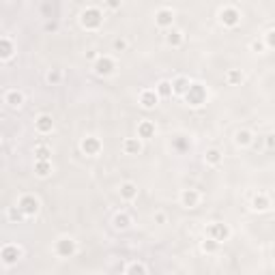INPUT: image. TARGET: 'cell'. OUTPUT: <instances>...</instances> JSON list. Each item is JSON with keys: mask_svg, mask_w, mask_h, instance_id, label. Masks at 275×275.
I'll return each mask as SVG.
<instances>
[{"mask_svg": "<svg viewBox=\"0 0 275 275\" xmlns=\"http://www.w3.org/2000/svg\"><path fill=\"white\" fill-rule=\"evenodd\" d=\"M101 24H103V13L97 7H88V9L80 13V26L84 30H99Z\"/></svg>", "mask_w": 275, "mask_h": 275, "instance_id": "cell-1", "label": "cell"}, {"mask_svg": "<svg viewBox=\"0 0 275 275\" xmlns=\"http://www.w3.org/2000/svg\"><path fill=\"white\" fill-rule=\"evenodd\" d=\"M183 99H185V103H189L191 108H200V106H204V103H207V99H209V91H207L204 84L191 82L189 91L185 93Z\"/></svg>", "mask_w": 275, "mask_h": 275, "instance_id": "cell-2", "label": "cell"}, {"mask_svg": "<svg viewBox=\"0 0 275 275\" xmlns=\"http://www.w3.org/2000/svg\"><path fill=\"white\" fill-rule=\"evenodd\" d=\"M93 71L99 78H110V76H114L116 74V60L112 58V56H108V54H99L95 58V62H93Z\"/></svg>", "mask_w": 275, "mask_h": 275, "instance_id": "cell-3", "label": "cell"}, {"mask_svg": "<svg viewBox=\"0 0 275 275\" xmlns=\"http://www.w3.org/2000/svg\"><path fill=\"white\" fill-rule=\"evenodd\" d=\"M22 256H24V249L18 243H5L3 247H0V260H3L5 266L18 264L22 260Z\"/></svg>", "mask_w": 275, "mask_h": 275, "instance_id": "cell-4", "label": "cell"}, {"mask_svg": "<svg viewBox=\"0 0 275 275\" xmlns=\"http://www.w3.org/2000/svg\"><path fill=\"white\" fill-rule=\"evenodd\" d=\"M54 252L58 258H62V260H67V258H74L78 254V241L74 237H60L58 241H56L54 245Z\"/></svg>", "mask_w": 275, "mask_h": 275, "instance_id": "cell-5", "label": "cell"}, {"mask_svg": "<svg viewBox=\"0 0 275 275\" xmlns=\"http://www.w3.org/2000/svg\"><path fill=\"white\" fill-rule=\"evenodd\" d=\"M18 207L22 209L26 217H35V215H39V211H41V200H39L35 193H24V196H20V200H18Z\"/></svg>", "mask_w": 275, "mask_h": 275, "instance_id": "cell-6", "label": "cell"}, {"mask_svg": "<svg viewBox=\"0 0 275 275\" xmlns=\"http://www.w3.org/2000/svg\"><path fill=\"white\" fill-rule=\"evenodd\" d=\"M230 226L228 224H224V222H211L207 226V237H213L215 241H220V243H224V241H228L230 239Z\"/></svg>", "mask_w": 275, "mask_h": 275, "instance_id": "cell-7", "label": "cell"}, {"mask_svg": "<svg viewBox=\"0 0 275 275\" xmlns=\"http://www.w3.org/2000/svg\"><path fill=\"white\" fill-rule=\"evenodd\" d=\"M217 18H220V22L226 28H234L241 24V11L237 7H222L220 13H217Z\"/></svg>", "mask_w": 275, "mask_h": 275, "instance_id": "cell-8", "label": "cell"}, {"mask_svg": "<svg viewBox=\"0 0 275 275\" xmlns=\"http://www.w3.org/2000/svg\"><path fill=\"white\" fill-rule=\"evenodd\" d=\"M101 149H103V142L97 135H86V138H82V142H80V151L88 157H97L101 153Z\"/></svg>", "mask_w": 275, "mask_h": 275, "instance_id": "cell-9", "label": "cell"}, {"mask_svg": "<svg viewBox=\"0 0 275 275\" xmlns=\"http://www.w3.org/2000/svg\"><path fill=\"white\" fill-rule=\"evenodd\" d=\"M161 97L157 95L155 88H144V91H140V97H138V101H140V106L144 110H153L159 103Z\"/></svg>", "mask_w": 275, "mask_h": 275, "instance_id": "cell-10", "label": "cell"}, {"mask_svg": "<svg viewBox=\"0 0 275 275\" xmlns=\"http://www.w3.org/2000/svg\"><path fill=\"white\" fill-rule=\"evenodd\" d=\"M24 101H26V95H24L20 88H9V91L5 93V103L11 110H20L24 106Z\"/></svg>", "mask_w": 275, "mask_h": 275, "instance_id": "cell-11", "label": "cell"}, {"mask_svg": "<svg viewBox=\"0 0 275 275\" xmlns=\"http://www.w3.org/2000/svg\"><path fill=\"white\" fill-rule=\"evenodd\" d=\"M35 131L39 135H50L54 131V118L50 114H39L35 118Z\"/></svg>", "mask_w": 275, "mask_h": 275, "instance_id": "cell-12", "label": "cell"}, {"mask_svg": "<svg viewBox=\"0 0 275 275\" xmlns=\"http://www.w3.org/2000/svg\"><path fill=\"white\" fill-rule=\"evenodd\" d=\"M155 26L157 28H164V30H168V28H172L174 26V11L172 9H159L157 13H155Z\"/></svg>", "mask_w": 275, "mask_h": 275, "instance_id": "cell-13", "label": "cell"}, {"mask_svg": "<svg viewBox=\"0 0 275 275\" xmlns=\"http://www.w3.org/2000/svg\"><path fill=\"white\" fill-rule=\"evenodd\" d=\"M200 204V191L198 189H183L181 191V207L185 209H196Z\"/></svg>", "mask_w": 275, "mask_h": 275, "instance_id": "cell-14", "label": "cell"}, {"mask_svg": "<svg viewBox=\"0 0 275 275\" xmlns=\"http://www.w3.org/2000/svg\"><path fill=\"white\" fill-rule=\"evenodd\" d=\"M123 151H125V155H140V153L144 151L142 147V138H125L123 140Z\"/></svg>", "mask_w": 275, "mask_h": 275, "instance_id": "cell-15", "label": "cell"}, {"mask_svg": "<svg viewBox=\"0 0 275 275\" xmlns=\"http://www.w3.org/2000/svg\"><path fill=\"white\" fill-rule=\"evenodd\" d=\"M185 43V32L183 30H179V28H168L166 30V45H170V47H181Z\"/></svg>", "mask_w": 275, "mask_h": 275, "instance_id": "cell-16", "label": "cell"}, {"mask_svg": "<svg viewBox=\"0 0 275 275\" xmlns=\"http://www.w3.org/2000/svg\"><path fill=\"white\" fill-rule=\"evenodd\" d=\"M118 193H120V198H123L125 202H133V200L138 198V185H135L133 181H125V183H120Z\"/></svg>", "mask_w": 275, "mask_h": 275, "instance_id": "cell-17", "label": "cell"}, {"mask_svg": "<svg viewBox=\"0 0 275 275\" xmlns=\"http://www.w3.org/2000/svg\"><path fill=\"white\" fill-rule=\"evenodd\" d=\"M15 54V45L11 41V37H3L0 39V60L3 62H9Z\"/></svg>", "mask_w": 275, "mask_h": 275, "instance_id": "cell-18", "label": "cell"}, {"mask_svg": "<svg viewBox=\"0 0 275 275\" xmlns=\"http://www.w3.org/2000/svg\"><path fill=\"white\" fill-rule=\"evenodd\" d=\"M131 224H133L131 215L125 213V211H118L114 217H112V226H114V230H129L131 228Z\"/></svg>", "mask_w": 275, "mask_h": 275, "instance_id": "cell-19", "label": "cell"}, {"mask_svg": "<svg viewBox=\"0 0 275 275\" xmlns=\"http://www.w3.org/2000/svg\"><path fill=\"white\" fill-rule=\"evenodd\" d=\"M52 172H54L52 159H35V174L39 179H47Z\"/></svg>", "mask_w": 275, "mask_h": 275, "instance_id": "cell-20", "label": "cell"}, {"mask_svg": "<svg viewBox=\"0 0 275 275\" xmlns=\"http://www.w3.org/2000/svg\"><path fill=\"white\" fill-rule=\"evenodd\" d=\"M155 133H157V127L153 120H140L138 123V138L149 140V138H155Z\"/></svg>", "mask_w": 275, "mask_h": 275, "instance_id": "cell-21", "label": "cell"}, {"mask_svg": "<svg viewBox=\"0 0 275 275\" xmlns=\"http://www.w3.org/2000/svg\"><path fill=\"white\" fill-rule=\"evenodd\" d=\"M271 198L266 196V193H258V196H254V200H252V211H256V213H264V211H269L271 209Z\"/></svg>", "mask_w": 275, "mask_h": 275, "instance_id": "cell-22", "label": "cell"}, {"mask_svg": "<svg viewBox=\"0 0 275 275\" xmlns=\"http://www.w3.org/2000/svg\"><path fill=\"white\" fill-rule=\"evenodd\" d=\"M189 86H191V80L187 76H176L172 80V88H174L176 97H185V93L189 91Z\"/></svg>", "mask_w": 275, "mask_h": 275, "instance_id": "cell-23", "label": "cell"}, {"mask_svg": "<svg viewBox=\"0 0 275 275\" xmlns=\"http://www.w3.org/2000/svg\"><path fill=\"white\" fill-rule=\"evenodd\" d=\"M222 161H224V153L220 149H207L204 153V164L207 166H211V168H217V166H222Z\"/></svg>", "mask_w": 275, "mask_h": 275, "instance_id": "cell-24", "label": "cell"}, {"mask_svg": "<svg viewBox=\"0 0 275 275\" xmlns=\"http://www.w3.org/2000/svg\"><path fill=\"white\" fill-rule=\"evenodd\" d=\"M252 142H254V133L249 131V129H239V131L234 133V144H237V147H241V149L249 147Z\"/></svg>", "mask_w": 275, "mask_h": 275, "instance_id": "cell-25", "label": "cell"}, {"mask_svg": "<svg viewBox=\"0 0 275 275\" xmlns=\"http://www.w3.org/2000/svg\"><path fill=\"white\" fill-rule=\"evenodd\" d=\"M155 91H157V95L161 97V99H170V97L174 95V88H172V82H170V80H159Z\"/></svg>", "mask_w": 275, "mask_h": 275, "instance_id": "cell-26", "label": "cell"}, {"mask_svg": "<svg viewBox=\"0 0 275 275\" xmlns=\"http://www.w3.org/2000/svg\"><path fill=\"white\" fill-rule=\"evenodd\" d=\"M220 241H215L213 237H204V241L200 243V249L204 252L207 256H211V254H217V249H220Z\"/></svg>", "mask_w": 275, "mask_h": 275, "instance_id": "cell-27", "label": "cell"}, {"mask_svg": "<svg viewBox=\"0 0 275 275\" xmlns=\"http://www.w3.org/2000/svg\"><path fill=\"white\" fill-rule=\"evenodd\" d=\"M243 80H245V74L241 69H228V74H226V82H228L230 86L243 84Z\"/></svg>", "mask_w": 275, "mask_h": 275, "instance_id": "cell-28", "label": "cell"}, {"mask_svg": "<svg viewBox=\"0 0 275 275\" xmlns=\"http://www.w3.org/2000/svg\"><path fill=\"white\" fill-rule=\"evenodd\" d=\"M7 220H9L11 224H20V222H24V220H28V217L24 215V211H22L18 204H15V207L7 209Z\"/></svg>", "mask_w": 275, "mask_h": 275, "instance_id": "cell-29", "label": "cell"}, {"mask_svg": "<svg viewBox=\"0 0 275 275\" xmlns=\"http://www.w3.org/2000/svg\"><path fill=\"white\" fill-rule=\"evenodd\" d=\"M125 273L127 275H147L149 273V266L144 264V262H129L127 266H125Z\"/></svg>", "mask_w": 275, "mask_h": 275, "instance_id": "cell-30", "label": "cell"}, {"mask_svg": "<svg viewBox=\"0 0 275 275\" xmlns=\"http://www.w3.org/2000/svg\"><path fill=\"white\" fill-rule=\"evenodd\" d=\"M45 82L50 84V86H58L62 82V71L60 69H47V74H45Z\"/></svg>", "mask_w": 275, "mask_h": 275, "instance_id": "cell-31", "label": "cell"}, {"mask_svg": "<svg viewBox=\"0 0 275 275\" xmlns=\"http://www.w3.org/2000/svg\"><path fill=\"white\" fill-rule=\"evenodd\" d=\"M35 159H52V149L45 144H39V147H35Z\"/></svg>", "mask_w": 275, "mask_h": 275, "instance_id": "cell-32", "label": "cell"}, {"mask_svg": "<svg viewBox=\"0 0 275 275\" xmlns=\"http://www.w3.org/2000/svg\"><path fill=\"white\" fill-rule=\"evenodd\" d=\"M262 39H264V43H266V47H269V50H275V28L266 30Z\"/></svg>", "mask_w": 275, "mask_h": 275, "instance_id": "cell-33", "label": "cell"}, {"mask_svg": "<svg viewBox=\"0 0 275 275\" xmlns=\"http://www.w3.org/2000/svg\"><path fill=\"white\" fill-rule=\"evenodd\" d=\"M112 47H114V52H125L127 47H129V43H127V39L118 37V39H114V43H112Z\"/></svg>", "mask_w": 275, "mask_h": 275, "instance_id": "cell-34", "label": "cell"}, {"mask_svg": "<svg viewBox=\"0 0 275 275\" xmlns=\"http://www.w3.org/2000/svg\"><path fill=\"white\" fill-rule=\"evenodd\" d=\"M249 47H252V52H258V54H260V52L266 50V43H264V39H260V41L256 39V41H252V45H249Z\"/></svg>", "mask_w": 275, "mask_h": 275, "instance_id": "cell-35", "label": "cell"}, {"mask_svg": "<svg viewBox=\"0 0 275 275\" xmlns=\"http://www.w3.org/2000/svg\"><path fill=\"white\" fill-rule=\"evenodd\" d=\"M264 144H266V149L269 151H275V133H269L264 138Z\"/></svg>", "mask_w": 275, "mask_h": 275, "instance_id": "cell-36", "label": "cell"}, {"mask_svg": "<svg viewBox=\"0 0 275 275\" xmlns=\"http://www.w3.org/2000/svg\"><path fill=\"white\" fill-rule=\"evenodd\" d=\"M120 5H123V0H106V7H108V9H112V11L120 9Z\"/></svg>", "mask_w": 275, "mask_h": 275, "instance_id": "cell-37", "label": "cell"}, {"mask_svg": "<svg viewBox=\"0 0 275 275\" xmlns=\"http://www.w3.org/2000/svg\"><path fill=\"white\" fill-rule=\"evenodd\" d=\"M166 222H168L166 213H164V211H157V213H155V224H161V226H164Z\"/></svg>", "mask_w": 275, "mask_h": 275, "instance_id": "cell-38", "label": "cell"}, {"mask_svg": "<svg viewBox=\"0 0 275 275\" xmlns=\"http://www.w3.org/2000/svg\"><path fill=\"white\" fill-rule=\"evenodd\" d=\"M271 209H275V202H273V204H271Z\"/></svg>", "mask_w": 275, "mask_h": 275, "instance_id": "cell-39", "label": "cell"}]
</instances>
